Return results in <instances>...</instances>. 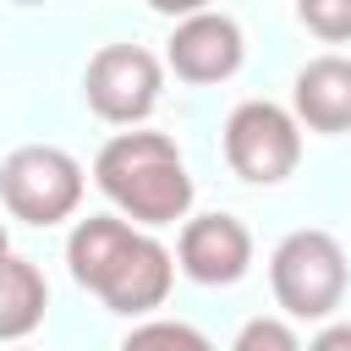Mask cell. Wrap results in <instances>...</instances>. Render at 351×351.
Returning <instances> with one entry per match:
<instances>
[{
  "label": "cell",
  "mask_w": 351,
  "mask_h": 351,
  "mask_svg": "<svg viewBox=\"0 0 351 351\" xmlns=\"http://www.w3.org/2000/svg\"><path fill=\"white\" fill-rule=\"evenodd\" d=\"M66 263H71V280L121 318H143V313L165 307V296L176 285V252L165 241H154L148 230L126 225L121 214L77 219L66 236Z\"/></svg>",
  "instance_id": "obj_1"
},
{
  "label": "cell",
  "mask_w": 351,
  "mask_h": 351,
  "mask_svg": "<svg viewBox=\"0 0 351 351\" xmlns=\"http://www.w3.org/2000/svg\"><path fill=\"white\" fill-rule=\"evenodd\" d=\"M99 192L115 203V214L137 230L176 225L192 214V176L181 148L165 132H115L93 159Z\"/></svg>",
  "instance_id": "obj_2"
},
{
  "label": "cell",
  "mask_w": 351,
  "mask_h": 351,
  "mask_svg": "<svg viewBox=\"0 0 351 351\" xmlns=\"http://www.w3.org/2000/svg\"><path fill=\"white\" fill-rule=\"evenodd\" d=\"M346 247L329 236V230H291L274 252H269V285H274V302L285 307V318H329L340 302H346Z\"/></svg>",
  "instance_id": "obj_3"
},
{
  "label": "cell",
  "mask_w": 351,
  "mask_h": 351,
  "mask_svg": "<svg viewBox=\"0 0 351 351\" xmlns=\"http://www.w3.org/2000/svg\"><path fill=\"white\" fill-rule=\"evenodd\" d=\"M82 165L55 143H22L0 159V197L27 225H60L82 203Z\"/></svg>",
  "instance_id": "obj_4"
},
{
  "label": "cell",
  "mask_w": 351,
  "mask_h": 351,
  "mask_svg": "<svg viewBox=\"0 0 351 351\" xmlns=\"http://www.w3.org/2000/svg\"><path fill=\"white\" fill-rule=\"evenodd\" d=\"M159 93H165V66L143 44H104L82 71L88 110L110 126H126V132H137L159 110Z\"/></svg>",
  "instance_id": "obj_5"
},
{
  "label": "cell",
  "mask_w": 351,
  "mask_h": 351,
  "mask_svg": "<svg viewBox=\"0 0 351 351\" xmlns=\"http://www.w3.org/2000/svg\"><path fill=\"white\" fill-rule=\"evenodd\" d=\"M225 165L252 181V186H274L302 165V126L285 104L274 99H247L230 110L225 121Z\"/></svg>",
  "instance_id": "obj_6"
},
{
  "label": "cell",
  "mask_w": 351,
  "mask_h": 351,
  "mask_svg": "<svg viewBox=\"0 0 351 351\" xmlns=\"http://www.w3.org/2000/svg\"><path fill=\"white\" fill-rule=\"evenodd\" d=\"M176 269L197 285H236L252 269V230L236 214H192L176 236Z\"/></svg>",
  "instance_id": "obj_7"
},
{
  "label": "cell",
  "mask_w": 351,
  "mask_h": 351,
  "mask_svg": "<svg viewBox=\"0 0 351 351\" xmlns=\"http://www.w3.org/2000/svg\"><path fill=\"white\" fill-rule=\"evenodd\" d=\"M241 55H247L241 27L225 11H192L165 44V66L181 82H225L241 71Z\"/></svg>",
  "instance_id": "obj_8"
},
{
  "label": "cell",
  "mask_w": 351,
  "mask_h": 351,
  "mask_svg": "<svg viewBox=\"0 0 351 351\" xmlns=\"http://www.w3.org/2000/svg\"><path fill=\"white\" fill-rule=\"evenodd\" d=\"M291 115L307 132H351V60L346 55H318L296 71L291 88Z\"/></svg>",
  "instance_id": "obj_9"
},
{
  "label": "cell",
  "mask_w": 351,
  "mask_h": 351,
  "mask_svg": "<svg viewBox=\"0 0 351 351\" xmlns=\"http://www.w3.org/2000/svg\"><path fill=\"white\" fill-rule=\"evenodd\" d=\"M44 307H49V285H44L38 263L11 252L0 263V340H27L44 324Z\"/></svg>",
  "instance_id": "obj_10"
},
{
  "label": "cell",
  "mask_w": 351,
  "mask_h": 351,
  "mask_svg": "<svg viewBox=\"0 0 351 351\" xmlns=\"http://www.w3.org/2000/svg\"><path fill=\"white\" fill-rule=\"evenodd\" d=\"M121 351H214V340L203 329L181 324V318H143L121 340Z\"/></svg>",
  "instance_id": "obj_11"
},
{
  "label": "cell",
  "mask_w": 351,
  "mask_h": 351,
  "mask_svg": "<svg viewBox=\"0 0 351 351\" xmlns=\"http://www.w3.org/2000/svg\"><path fill=\"white\" fill-rule=\"evenodd\" d=\"M296 22L307 33H318L324 44H346L351 38V0H302Z\"/></svg>",
  "instance_id": "obj_12"
},
{
  "label": "cell",
  "mask_w": 351,
  "mask_h": 351,
  "mask_svg": "<svg viewBox=\"0 0 351 351\" xmlns=\"http://www.w3.org/2000/svg\"><path fill=\"white\" fill-rule=\"evenodd\" d=\"M230 351H302V340H296V329H291V318H247L241 329H236V340H230Z\"/></svg>",
  "instance_id": "obj_13"
},
{
  "label": "cell",
  "mask_w": 351,
  "mask_h": 351,
  "mask_svg": "<svg viewBox=\"0 0 351 351\" xmlns=\"http://www.w3.org/2000/svg\"><path fill=\"white\" fill-rule=\"evenodd\" d=\"M307 351H351V324H324Z\"/></svg>",
  "instance_id": "obj_14"
},
{
  "label": "cell",
  "mask_w": 351,
  "mask_h": 351,
  "mask_svg": "<svg viewBox=\"0 0 351 351\" xmlns=\"http://www.w3.org/2000/svg\"><path fill=\"white\" fill-rule=\"evenodd\" d=\"M11 258V241H5V225H0V263Z\"/></svg>",
  "instance_id": "obj_15"
}]
</instances>
